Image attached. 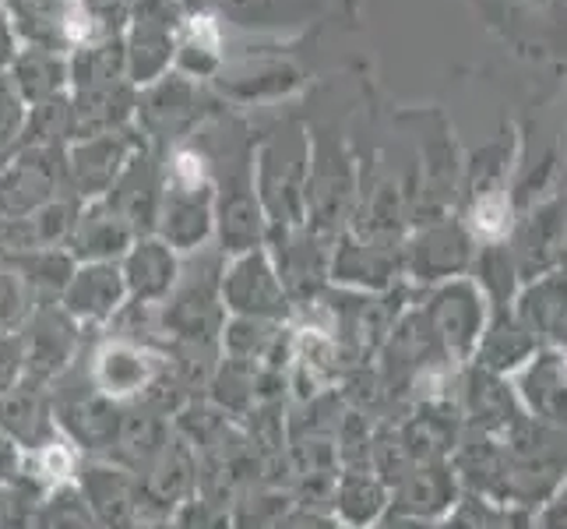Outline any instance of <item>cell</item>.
I'll return each mask as SVG.
<instances>
[{
    "label": "cell",
    "instance_id": "obj_9",
    "mask_svg": "<svg viewBox=\"0 0 567 529\" xmlns=\"http://www.w3.org/2000/svg\"><path fill=\"white\" fill-rule=\"evenodd\" d=\"M121 272H124V286H127L131 304L159 307L181 279V258L166 241L138 237L121 258Z\"/></svg>",
    "mask_w": 567,
    "mask_h": 529
},
{
    "label": "cell",
    "instance_id": "obj_6",
    "mask_svg": "<svg viewBox=\"0 0 567 529\" xmlns=\"http://www.w3.org/2000/svg\"><path fill=\"white\" fill-rule=\"evenodd\" d=\"M14 26L32 43V50L61 53L56 47H89L95 22L82 0H4Z\"/></svg>",
    "mask_w": 567,
    "mask_h": 529
},
{
    "label": "cell",
    "instance_id": "obj_7",
    "mask_svg": "<svg viewBox=\"0 0 567 529\" xmlns=\"http://www.w3.org/2000/svg\"><path fill=\"white\" fill-rule=\"evenodd\" d=\"M61 307L78 325H106L127 307L121 262H85L71 272Z\"/></svg>",
    "mask_w": 567,
    "mask_h": 529
},
{
    "label": "cell",
    "instance_id": "obj_2",
    "mask_svg": "<svg viewBox=\"0 0 567 529\" xmlns=\"http://www.w3.org/2000/svg\"><path fill=\"white\" fill-rule=\"evenodd\" d=\"M78 491L89 501L92 516L103 529H142L148 522L166 519L145 495L138 474L116 462H89L78 474Z\"/></svg>",
    "mask_w": 567,
    "mask_h": 529
},
{
    "label": "cell",
    "instance_id": "obj_10",
    "mask_svg": "<svg viewBox=\"0 0 567 529\" xmlns=\"http://www.w3.org/2000/svg\"><path fill=\"white\" fill-rule=\"evenodd\" d=\"M0 435L22 448V452H35V448L61 438L47 388L18 382L8 391H0Z\"/></svg>",
    "mask_w": 567,
    "mask_h": 529
},
{
    "label": "cell",
    "instance_id": "obj_13",
    "mask_svg": "<svg viewBox=\"0 0 567 529\" xmlns=\"http://www.w3.org/2000/svg\"><path fill=\"white\" fill-rule=\"evenodd\" d=\"M64 61L56 53L50 50H29L18 57V64H14V89L18 95H22L25 103H50L56 100V92H61L64 85Z\"/></svg>",
    "mask_w": 567,
    "mask_h": 529
},
{
    "label": "cell",
    "instance_id": "obj_1",
    "mask_svg": "<svg viewBox=\"0 0 567 529\" xmlns=\"http://www.w3.org/2000/svg\"><path fill=\"white\" fill-rule=\"evenodd\" d=\"M169 375V360H163L148 343L127 339V336H110L92 353L85 364V382L106 396L110 403H131V399H148V391Z\"/></svg>",
    "mask_w": 567,
    "mask_h": 529
},
{
    "label": "cell",
    "instance_id": "obj_14",
    "mask_svg": "<svg viewBox=\"0 0 567 529\" xmlns=\"http://www.w3.org/2000/svg\"><path fill=\"white\" fill-rule=\"evenodd\" d=\"M29 529H103V526L92 516L78 484H56L43 501H35Z\"/></svg>",
    "mask_w": 567,
    "mask_h": 529
},
{
    "label": "cell",
    "instance_id": "obj_3",
    "mask_svg": "<svg viewBox=\"0 0 567 529\" xmlns=\"http://www.w3.org/2000/svg\"><path fill=\"white\" fill-rule=\"evenodd\" d=\"M223 307L233 318H258V322H279L286 315V286L276 262L268 254L247 251L237 254L229 268H223Z\"/></svg>",
    "mask_w": 567,
    "mask_h": 529
},
{
    "label": "cell",
    "instance_id": "obj_12",
    "mask_svg": "<svg viewBox=\"0 0 567 529\" xmlns=\"http://www.w3.org/2000/svg\"><path fill=\"white\" fill-rule=\"evenodd\" d=\"M138 116L152 131V139H181V131L194 116V89L181 78H173V82L152 89L148 103L138 106Z\"/></svg>",
    "mask_w": 567,
    "mask_h": 529
},
{
    "label": "cell",
    "instance_id": "obj_18",
    "mask_svg": "<svg viewBox=\"0 0 567 529\" xmlns=\"http://www.w3.org/2000/svg\"><path fill=\"white\" fill-rule=\"evenodd\" d=\"M22 382V336H0V391Z\"/></svg>",
    "mask_w": 567,
    "mask_h": 529
},
{
    "label": "cell",
    "instance_id": "obj_15",
    "mask_svg": "<svg viewBox=\"0 0 567 529\" xmlns=\"http://www.w3.org/2000/svg\"><path fill=\"white\" fill-rule=\"evenodd\" d=\"M173 529H233V516L226 505L194 495L173 508Z\"/></svg>",
    "mask_w": 567,
    "mask_h": 529
},
{
    "label": "cell",
    "instance_id": "obj_21",
    "mask_svg": "<svg viewBox=\"0 0 567 529\" xmlns=\"http://www.w3.org/2000/svg\"><path fill=\"white\" fill-rule=\"evenodd\" d=\"M142 529H173V522H169V519H159V522H148V526H142Z\"/></svg>",
    "mask_w": 567,
    "mask_h": 529
},
{
    "label": "cell",
    "instance_id": "obj_20",
    "mask_svg": "<svg viewBox=\"0 0 567 529\" xmlns=\"http://www.w3.org/2000/svg\"><path fill=\"white\" fill-rule=\"evenodd\" d=\"M11 61V29L4 26V18H0V68Z\"/></svg>",
    "mask_w": 567,
    "mask_h": 529
},
{
    "label": "cell",
    "instance_id": "obj_8",
    "mask_svg": "<svg viewBox=\"0 0 567 529\" xmlns=\"http://www.w3.org/2000/svg\"><path fill=\"white\" fill-rule=\"evenodd\" d=\"M134 160V145L124 131L100 134V139L78 142L68 155V181L82 202H100L121 181V173Z\"/></svg>",
    "mask_w": 567,
    "mask_h": 529
},
{
    "label": "cell",
    "instance_id": "obj_5",
    "mask_svg": "<svg viewBox=\"0 0 567 529\" xmlns=\"http://www.w3.org/2000/svg\"><path fill=\"white\" fill-rule=\"evenodd\" d=\"M18 336H22V382L47 388L50 382L68 375L78 346V322L64 307L32 311V318Z\"/></svg>",
    "mask_w": 567,
    "mask_h": 529
},
{
    "label": "cell",
    "instance_id": "obj_11",
    "mask_svg": "<svg viewBox=\"0 0 567 529\" xmlns=\"http://www.w3.org/2000/svg\"><path fill=\"white\" fill-rule=\"evenodd\" d=\"M134 241H138V233L110 208L106 199H100V202H85V208L78 212V223L68 244L74 247V258L85 265V262H121Z\"/></svg>",
    "mask_w": 567,
    "mask_h": 529
},
{
    "label": "cell",
    "instance_id": "obj_16",
    "mask_svg": "<svg viewBox=\"0 0 567 529\" xmlns=\"http://www.w3.org/2000/svg\"><path fill=\"white\" fill-rule=\"evenodd\" d=\"M25 110L29 106L22 95H18L14 82L0 74V155L18 142V134H25V121H29Z\"/></svg>",
    "mask_w": 567,
    "mask_h": 529
},
{
    "label": "cell",
    "instance_id": "obj_19",
    "mask_svg": "<svg viewBox=\"0 0 567 529\" xmlns=\"http://www.w3.org/2000/svg\"><path fill=\"white\" fill-rule=\"evenodd\" d=\"M82 4H85V11H89L92 22H100V18H106V14H113V11H121L124 0H82Z\"/></svg>",
    "mask_w": 567,
    "mask_h": 529
},
{
    "label": "cell",
    "instance_id": "obj_17",
    "mask_svg": "<svg viewBox=\"0 0 567 529\" xmlns=\"http://www.w3.org/2000/svg\"><path fill=\"white\" fill-rule=\"evenodd\" d=\"M35 512V501L18 484H0V529H29V519Z\"/></svg>",
    "mask_w": 567,
    "mask_h": 529
},
{
    "label": "cell",
    "instance_id": "obj_4",
    "mask_svg": "<svg viewBox=\"0 0 567 529\" xmlns=\"http://www.w3.org/2000/svg\"><path fill=\"white\" fill-rule=\"evenodd\" d=\"M53 155L56 149L43 145L0 155V220H25L56 199L61 166L53 163Z\"/></svg>",
    "mask_w": 567,
    "mask_h": 529
}]
</instances>
